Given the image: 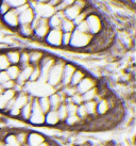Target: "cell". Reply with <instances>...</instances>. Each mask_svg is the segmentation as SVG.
I'll return each mask as SVG.
<instances>
[{
	"label": "cell",
	"mask_w": 136,
	"mask_h": 146,
	"mask_svg": "<svg viewBox=\"0 0 136 146\" xmlns=\"http://www.w3.org/2000/svg\"><path fill=\"white\" fill-rule=\"evenodd\" d=\"M97 85H98V82H97L96 79L94 77H92V76H89V75H86V76L81 80L80 83L76 86L77 93H79L82 95V94L86 93L89 90L96 88Z\"/></svg>",
	"instance_id": "10"
},
{
	"label": "cell",
	"mask_w": 136,
	"mask_h": 146,
	"mask_svg": "<svg viewBox=\"0 0 136 146\" xmlns=\"http://www.w3.org/2000/svg\"><path fill=\"white\" fill-rule=\"evenodd\" d=\"M16 96V92L14 90H4V92L0 95V112H3L8 105L12 102Z\"/></svg>",
	"instance_id": "14"
},
{
	"label": "cell",
	"mask_w": 136,
	"mask_h": 146,
	"mask_svg": "<svg viewBox=\"0 0 136 146\" xmlns=\"http://www.w3.org/2000/svg\"><path fill=\"white\" fill-rule=\"evenodd\" d=\"M62 34H63V32L60 29H50L48 34L45 37L44 42L48 46L59 48L62 45Z\"/></svg>",
	"instance_id": "9"
},
{
	"label": "cell",
	"mask_w": 136,
	"mask_h": 146,
	"mask_svg": "<svg viewBox=\"0 0 136 146\" xmlns=\"http://www.w3.org/2000/svg\"><path fill=\"white\" fill-rule=\"evenodd\" d=\"M3 92H4V90L2 89V86H1V85H0V95H1V94L3 93Z\"/></svg>",
	"instance_id": "51"
},
{
	"label": "cell",
	"mask_w": 136,
	"mask_h": 146,
	"mask_svg": "<svg viewBox=\"0 0 136 146\" xmlns=\"http://www.w3.org/2000/svg\"><path fill=\"white\" fill-rule=\"evenodd\" d=\"M10 62L8 60V57L5 54V51L0 52V72L1 70H7L9 66H10Z\"/></svg>",
	"instance_id": "38"
},
{
	"label": "cell",
	"mask_w": 136,
	"mask_h": 146,
	"mask_svg": "<svg viewBox=\"0 0 136 146\" xmlns=\"http://www.w3.org/2000/svg\"><path fill=\"white\" fill-rule=\"evenodd\" d=\"M85 23L87 25L88 28V33L92 34V36H95L97 34H99L101 32V30L103 29V23H102V19L100 18V16L98 14H95V13H92L89 14L86 19H85Z\"/></svg>",
	"instance_id": "4"
},
{
	"label": "cell",
	"mask_w": 136,
	"mask_h": 146,
	"mask_svg": "<svg viewBox=\"0 0 136 146\" xmlns=\"http://www.w3.org/2000/svg\"><path fill=\"white\" fill-rule=\"evenodd\" d=\"M30 8V3H26V4H24V5H21V7H19L18 9H16L15 11H16V13L17 14H19V13H21V12H24V11H26L27 9H29Z\"/></svg>",
	"instance_id": "46"
},
{
	"label": "cell",
	"mask_w": 136,
	"mask_h": 146,
	"mask_svg": "<svg viewBox=\"0 0 136 146\" xmlns=\"http://www.w3.org/2000/svg\"><path fill=\"white\" fill-rule=\"evenodd\" d=\"M77 69V66L72 63H69V62H66L63 67V74H62V80H61V88L63 86H67V85L70 84V80H71V77L75 70ZM59 89V90H60Z\"/></svg>",
	"instance_id": "12"
},
{
	"label": "cell",
	"mask_w": 136,
	"mask_h": 146,
	"mask_svg": "<svg viewBox=\"0 0 136 146\" xmlns=\"http://www.w3.org/2000/svg\"><path fill=\"white\" fill-rule=\"evenodd\" d=\"M66 62L62 59H57L56 58V61L54 63V65L51 67L50 72L48 74V77H47V81L46 83L54 89V91L60 89L61 86V80H62V74H63V67Z\"/></svg>",
	"instance_id": "1"
},
{
	"label": "cell",
	"mask_w": 136,
	"mask_h": 146,
	"mask_svg": "<svg viewBox=\"0 0 136 146\" xmlns=\"http://www.w3.org/2000/svg\"><path fill=\"white\" fill-rule=\"evenodd\" d=\"M8 60L11 65H18L20 60V50L19 49H8L5 51Z\"/></svg>",
	"instance_id": "23"
},
{
	"label": "cell",
	"mask_w": 136,
	"mask_h": 146,
	"mask_svg": "<svg viewBox=\"0 0 136 146\" xmlns=\"http://www.w3.org/2000/svg\"><path fill=\"white\" fill-rule=\"evenodd\" d=\"M84 107H85V109H86L88 117L89 118L98 117V116H97V102H95V100L84 102Z\"/></svg>",
	"instance_id": "27"
},
{
	"label": "cell",
	"mask_w": 136,
	"mask_h": 146,
	"mask_svg": "<svg viewBox=\"0 0 136 146\" xmlns=\"http://www.w3.org/2000/svg\"><path fill=\"white\" fill-rule=\"evenodd\" d=\"M97 94H98V85L94 89L87 91L86 93L82 94V99H83V102H92V100H95L97 97Z\"/></svg>",
	"instance_id": "32"
},
{
	"label": "cell",
	"mask_w": 136,
	"mask_h": 146,
	"mask_svg": "<svg viewBox=\"0 0 136 146\" xmlns=\"http://www.w3.org/2000/svg\"><path fill=\"white\" fill-rule=\"evenodd\" d=\"M15 84H16V82L14 81V80H9V81H7L5 83H3L1 86H2L3 90H13L14 86H15Z\"/></svg>",
	"instance_id": "45"
},
{
	"label": "cell",
	"mask_w": 136,
	"mask_h": 146,
	"mask_svg": "<svg viewBox=\"0 0 136 146\" xmlns=\"http://www.w3.org/2000/svg\"><path fill=\"white\" fill-rule=\"evenodd\" d=\"M50 144H51V140L50 139H48L47 141H45V142H43L40 145H38V146H50Z\"/></svg>",
	"instance_id": "49"
},
{
	"label": "cell",
	"mask_w": 136,
	"mask_h": 146,
	"mask_svg": "<svg viewBox=\"0 0 136 146\" xmlns=\"http://www.w3.org/2000/svg\"><path fill=\"white\" fill-rule=\"evenodd\" d=\"M77 146H92V144L89 141H83V142L81 143H78Z\"/></svg>",
	"instance_id": "47"
},
{
	"label": "cell",
	"mask_w": 136,
	"mask_h": 146,
	"mask_svg": "<svg viewBox=\"0 0 136 146\" xmlns=\"http://www.w3.org/2000/svg\"><path fill=\"white\" fill-rule=\"evenodd\" d=\"M33 1H35V0H33Z\"/></svg>",
	"instance_id": "53"
},
{
	"label": "cell",
	"mask_w": 136,
	"mask_h": 146,
	"mask_svg": "<svg viewBox=\"0 0 136 146\" xmlns=\"http://www.w3.org/2000/svg\"><path fill=\"white\" fill-rule=\"evenodd\" d=\"M86 75H87V74L85 73V70L77 67V69L75 70L73 75H72L71 80H70V85H72V86H77Z\"/></svg>",
	"instance_id": "24"
},
{
	"label": "cell",
	"mask_w": 136,
	"mask_h": 146,
	"mask_svg": "<svg viewBox=\"0 0 136 146\" xmlns=\"http://www.w3.org/2000/svg\"><path fill=\"white\" fill-rule=\"evenodd\" d=\"M71 41V33H63L62 34V45L61 47H69Z\"/></svg>",
	"instance_id": "39"
},
{
	"label": "cell",
	"mask_w": 136,
	"mask_h": 146,
	"mask_svg": "<svg viewBox=\"0 0 136 146\" xmlns=\"http://www.w3.org/2000/svg\"><path fill=\"white\" fill-rule=\"evenodd\" d=\"M31 8L33 9V11L35 13V16L40 17V18H49L55 13L54 7L50 5L49 3H40V2L34 1V3H33V5H31Z\"/></svg>",
	"instance_id": "7"
},
{
	"label": "cell",
	"mask_w": 136,
	"mask_h": 146,
	"mask_svg": "<svg viewBox=\"0 0 136 146\" xmlns=\"http://www.w3.org/2000/svg\"><path fill=\"white\" fill-rule=\"evenodd\" d=\"M61 125H63L66 128H76V127H82L83 122L77 115H68Z\"/></svg>",
	"instance_id": "21"
},
{
	"label": "cell",
	"mask_w": 136,
	"mask_h": 146,
	"mask_svg": "<svg viewBox=\"0 0 136 146\" xmlns=\"http://www.w3.org/2000/svg\"><path fill=\"white\" fill-rule=\"evenodd\" d=\"M50 27L48 24V18H38L37 24L33 28V38L38 41H44L46 35L48 34Z\"/></svg>",
	"instance_id": "8"
},
{
	"label": "cell",
	"mask_w": 136,
	"mask_h": 146,
	"mask_svg": "<svg viewBox=\"0 0 136 146\" xmlns=\"http://www.w3.org/2000/svg\"><path fill=\"white\" fill-rule=\"evenodd\" d=\"M40 79V70L38 66H33L32 73H31V76H30V79H29V82L30 83H35V82H38Z\"/></svg>",
	"instance_id": "37"
},
{
	"label": "cell",
	"mask_w": 136,
	"mask_h": 146,
	"mask_svg": "<svg viewBox=\"0 0 136 146\" xmlns=\"http://www.w3.org/2000/svg\"><path fill=\"white\" fill-rule=\"evenodd\" d=\"M12 131L15 133V135H16L17 141H18V143L20 144V146L26 145V143H27V139H28L29 130L16 129V130H12Z\"/></svg>",
	"instance_id": "28"
},
{
	"label": "cell",
	"mask_w": 136,
	"mask_h": 146,
	"mask_svg": "<svg viewBox=\"0 0 136 146\" xmlns=\"http://www.w3.org/2000/svg\"><path fill=\"white\" fill-rule=\"evenodd\" d=\"M3 145H4L3 141H2V140H0V146H3Z\"/></svg>",
	"instance_id": "52"
},
{
	"label": "cell",
	"mask_w": 136,
	"mask_h": 146,
	"mask_svg": "<svg viewBox=\"0 0 136 146\" xmlns=\"http://www.w3.org/2000/svg\"><path fill=\"white\" fill-rule=\"evenodd\" d=\"M61 125V122L59 119L56 110H49L47 113L45 114V125L48 127H57Z\"/></svg>",
	"instance_id": "17"
},
{
	"label": "cell",
	"mask_w": 136,
	"mask_h": 146,
	"mask_svg": "<svg viewBox=\"0 0 136 146\" xmlns=\"http://www.w3.org/2000/svg\"><path fill=\"white\" fill-rule=\"evenodd\" d=\"M76 30L80 31V32L88 33V28H87V25H86L85 21H82V23H81V24H79L78 26H76Z\"/></svg>",
	"instance_id": "43"
},
{
	"label": "cell",
	"mask_w": 136,
	"mask_h": 146,
	"mask_svg": "<svg viewBox=\"0 0 136 146\" xmlns=\"http://www.w3.org/2000/svg\"><path fill=\"white\" fill-rule=\"evenodd\" d=\"M20 66L19 65H10L8 68H7V74H8L9 78L11 79V80H14V81H16L17 77H18V75L20 73Z\"/></svg>",
	"instance_id": "30"
},
{
	"label": "cell",
	"mask_w": 136,
	"mask_h": 146,
	"mask_svg": "<svg viewBox=\"0 0 136 146\" xmlns=\"http://www.w3.org/2000/svg\"><path fill=\"white\" fill-rule=\"evenodd\" d=\"M33 66L32 65H29V66H26V67H22L20 69V73L18 75V77L16 79V83L17 84H20L24 86L29 82V79H30V76H31V73H32Z\"/></svg>",
	"instance_id": "15"
},
{
	"label": "cell",
	"mask_w": 136,
	"mask_h": 146,
	"mask_svg": "<svg viewBox=\"0 0 136 146\" xmlns=\"http://www.w3.org/2000/svg\"><path fill=\"white\" fill-rule=\"evenodd\" d=\"M3 1H5L9 4V7L11 9H13V10H16L19 7H21V5H24V4L29 2V0H3Z\"/></svg>",
	"instance_id": "35"
},
{
	"label": "cell",
	"mask_w": 136,
	"mask_h": 146,
	"mask_svg": "<svg viewBox=\"0 0 136 146\" xmlns=\"http://www.w3.org/2000/svg\"><path fill=\"white\" fill-rule=\"evenodd\" d=\"M24 146H26V145H24Z\"/></svg>",
	"instance_id": "54"
},
{
	"label": "cell",
	"mask_w": 136,
	"mask_h": 146,
	"mask_svg": "<svg viewBox=\"0 0 136 146\" xmlns=\"http://www.w3.org/2000/svg\"><path fill=\"white\" fill-rule=\"evenodd\" d=\"M87 2L86 0H76L75 3L68 7L66 10L64 11V16L65 18L67 19H70V21H73L79 14H80L83 10L87 8Z\"/></svg>",
	"instance_id": "6"
},
{
	"label": "cell",
	"mask_w": 136,
	"mask_h": 146,
	"mask_svg": "<svg viewBox=\"0 0 136 146\" xmlns=\"http://www.w3.org/2000/svg\"><path fill=\"white\" fill-rule=\"evenodd\" d=\"M56 61V58L53 57V56H50V54H46L45 53L44 58L42 59L38 67H40V81L42 82H46L47 81V77H48V74L50 72L51 67L54 65Z\"/></svg>",
	"instance_id": "5"
},
{
	"label": "cell",
	"mask_w": 136,
	"mask_h": 146,
	"mask_svg": "<svg viewBox=\"0 0 136 146\" xmlns=\"http://www.w3.org/2000/svg\"><path fill=\"white\" fill-rule=\"evenodd\" d=\"M3 143L9 146H20V144L18 143V141H17L16 135H15V133L13 132L12 130H10L9 133L4 137Z\"/></svg>",
	"instance_id": "31"
},
{
	"label": "cell",
	"mask_w": 136,
	"mask_h": 146,
	"mask_svg": "<svg viewBox=\"0 0 136 146\" xmlns=\"http://www.w3.org/2000/svg\"><path fill=\"white\" fill-rule=\"evenodd\" d=\"M17 31L21 36L26 37V38H31L33 37V29L31 25H19Z\"/></svg>",
	"instance_id": "26"
},
{
	"label": "cell",
	"mask_w": 136,
	"mask_h": 146,
	"mask_svg": "<svg viewBox=\"0 0 136 146\" xmlns=\"http://www.w3.org/2000/svg\"><path fill=\"white\" fill-rule=\"evenodd\" d=\"M47 140L48 139L46 138L43 133H40V132H37V131H29L26 146H38L43 142L47 141Z\"/></svg>",
	"instance_id": "13"
},
{
	"label": "cell",
	"mask_w": 136,
	"mask_h": 146,
	"mask_svg": "<svg viewBox=\"0 0 136 146\" xmlns=\"http://www.w3.org/2000/svg\"><path fill=\"white\" fill-rule=\"evenodd\" d=\"M34 18H35V13L33 11V9L31 8V5L26 11L18 14L19 25H31L32 21H34Z\"/></svg>",
	"instance_id": "16"
},
{
	"label": "cell",
	"mask_w": 136,
	"mask_h": 146,
	"mask_svg": "<svg viewBox=\"0 0 136 146\" xmlns=\"http://www.w3.org/2000/svg\"><path fill=\"white\" fill-rule=\"evenodd\" d=\"M65 105H66V108H67L68 115H77V108H78V106L73 105L72 102H68V104H65Z\"/></svg>",
	"instance_id": "41"
},
{
	"label": "cell",
	"mask_w": 136,
	"mask_h": 146,
	"mask_svg": "<svg viewBox=\"0 0 136 146\" xmlns=\"http://www.w3.org/2000/svg\"><path fill=\"white\" fill-rule=\"evenodd\" d=\"M28 123L35 127H40V126L45 125V113L38 107L37 97L32 98V112L29 117Z\"/></svg>",
	"instance_id": "3"
},
{
	"label": "cell",
	"mask_w": 136,
	"mask_h": 146,
	"mask_svg": "<svg viewBox=\"0 0 136 146\" xmlns=\"http://www.w3.org/2000/svg\"><path fill=\"white\" fill-rule=\"evenodd\" d=\"M75 1L76 0H62L54 9H55V11H59V12H64L68 7H70L75 3Z\"/></svg>",
	"instance_id": "36"
},
{
	"label": "cell",
	"mask_w": 136,
	"mask_h": 146,
	"mask_svg": "<svg viewBox=\"0 0 136 146\" xmlns=\"http://www.w3.org/2000/svg\"><path fill=\"white\" fill-rule=\"evenodd\" d=\"M76 29V26L73 24V21L67 18H64L60 26V30L63 33H72Z\"/></svg>",
	"instance_id": "25"
},
{
	"label": "cell",
	"mask_w": 136,
	"mask_h": 146,
	"mask_svg": "<svg viewBox=\"0 0 136 146\" xmlns=\"http://www.w3.org/2000/svg\"><path fill=\"white\" fill-rule=\"evenodd\" d=\"M37 104L38 107L40 108V110L44 112L45 114L48 112L50 109V102H49V97L48 96H40L37 97Z\"/></svg>",
	"instance_id": "29"
},
{
	"label": "cell",
	"mask_w": 136,
	"mask_h": 146,
	"mask_svg": "<svg viewBox=\"0 0 136 146\" xmlns=\"http://www.w3.org/2000/svg\"><path fill=\"white\" fill-rule=\"evenodd\" d=\"M1 19L3 21V24L9 27L10 29H16L19 26V21H18V14L15 10L11 9L9 12H7L3 16H1Z\"/></svg>",
	"instance_id": "11"
},
{
	"label": "cell",
	"mask_w": 136,
	"mask_h": 146,
	"mask_svg": "<svg viewBox=\"0 0 136 146\" xmlns=\"http://www.w3.org/2000/svg\"><path fill=\"white\" fill-rule=\"evenodd\" d=\"M36 2H40V3H49L50 0H35Z\"/></svg>",
	"instance_id": "50"
},
{
	"label": "cell",
	"mask_w": 136,
	"mask_h": 146,
	"mask_svg": "<svg viewBox=\"0 0 136 146\" xmlns=\"http://www.w3.org/2000/svg\"><path fill=\"white\" fill-rule=\"evenodd\" d=\"M61 1H62V0H50V1H49V4H50V5H52V7H54V8H55L56 5H57V4L60 3Z\"/></svg>",
	"instance_id": "48"
},
{
	"label": "cell",
	"mask_w": 136,
	"mask_h": 146,
	"mask_svg": "<svg viewBox=\"0 0 136 146\" xmlns=\"http://www.w3.org/2000/svg\"><path fill=\"white\" fill-rule=\"evenodd\" d=\"M110 111H111V108L108 106L106 98H102V99L97 102V116L98 117L105 116Z\"/></svg>",
	"instance_id": "20"
},
{
	"label": "cell",
	"mask_w": 136,
	"mask_h": 146,
	"mask_svg": "<svg viewBox=\"0 0 136 146\" xmlns=\"http://www.w3.org/2000/svg\"><path fill=\"white\" fill-rule=\"evenodd\" d=\"M9 80H11V79L9 78L7 72H5V70H1V72H0V85H2L3 83L9 81Z\"/></svg>",
	"instance_id": "44"
},
{
	"label": "cell",
	"mask_w": 136,
	"mask_h": 146,
	"mask_svg": "<svg viewBox=\"0 0 136 146\" xmlns=\"http://www.w3.org/2000/svg\"><path fill=\"white\" fill-rule=\"evenodd\" d=\"M20 68L22 67H26V66H29L30 65V60H29V50L27 49H24V50H20V60H19V64Z\"/></svg>",
	"instance_id": "33"
},
{
	"label": "cell",
	"mask_w": 136,
	"mask_h": 146,
	"mask_svg": "<svg viewBox=\"0 0 136 146\" xmlns=\"http://www.w3.org/2000/svg\"><path fill=\"white\" fill-rule=\"evenodd\" d=\"M92 38L94 36L92 34L80 32L75 29V31L71 33V41H70L69 47L77 50H85L92 43Z\"/></svg>",
	"instance_id": "2"
},
{
	"label": "cell",
	"mask_w": 136,
	"mask_h": 146,
	"mask_svg": "<svg viewBox=\"0 0 136 146\" xmlns=\"http://www.w3.org/2000/svg\"><path fill=\"white\" fill-rule=\"evenodd\" d=\"M56 113H57V116H59V119H60L61 124L64 122L66 117L68 116L67 113V108H66V105L65 104H62V105L56 109Z\"/></svg>",
	"instance_id": "34"
},
{
	"label": "cell",
	"mask_w": 136,
	"mask_h": 146,
	"mask_svg": "<svg viewBox=\"0 0 136 146\" xmlns=\"http://www.w3.org/2000/svg\"><path fill=\"white\" fill-rule=\"evenodd\" d=\"M70 102H72L73 105H76V106H80V105H82V104H84V102H83V99H82V95L79 93H76L73 96L70 97Z\"/></svg>",
	"instance_id": "40"
},
{
	"label": "cell",
	"mask_w": 136,
	"mask_h": 146,
	"mask_svg": "<svg viewBox=\"0 0 136 146\" xmlns=\"http://www.w3.org/2000/svg\"><path fill=\"white\" fill-rule=\"evenodd\" d=\"M32 98H31V100H30V102H27V104L21 108V110H20L19 118H18V119L21 121V122L28 123L29 117H30L31 112H32Z\"/></svg>",
	"instance_id": "22"
},
{
	"label": "cell",
	"mask_w": 136,
	"mask_h": 146,
	"mask_svg": "<svg viewBox=\"0 0 136 146\" xmlns=\"http://www.w3.org/2000/svg\"><path fill=\"white\" fill-rule=\"evenodd\" d=\"M45 53L42 50L38 49H33L29 50V60H30V65L32 66H38L42 61V59L44 58Z\"/></svg>",
	"instance_id": "19"
},
{
	"label": "cell",
	"mask_w": 136,
	"mask_h": 146,
	"mask_svg": "<svg viewBox=\"0 0 136 146\" xmlns=\"http://www.w3.org/2000/svg\"><path fill=\"white\" fill-rule=\"evenodd\" d=\"M10 10H11V8L9 7V4L5 1L1 0V2H0V16H3L4 14L9 12Z\"/></svg>",
	"instance_id": "42"
},
{
	"label": "cell",
	"mask_w": 136,
	"mask_h": 146,
	"mask_svg": "<svg viewBox=\"0 0 136 146\" xmlns=\"http://www.w3.org/2000/svg\"><path fill=\"white\" fill-rule=\"evenodd\" d=\"M65 18L64 12L55 11V13L48 18V24L50 29H60L61 23Z\"/></svg>",
	"instance_id": "18"
}]
</instances>
